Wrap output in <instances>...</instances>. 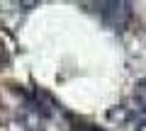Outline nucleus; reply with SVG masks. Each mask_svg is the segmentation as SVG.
I'll return each instance as SVG.
<instances>
[{
    "label": "nucleus",
    "mask_w": 146,
    "mask_h": 131,
    "mask_svg": "<svg viewBox=\"0 0 146 131\" xmlns=\"http://www.w3.org/2000/svg\"><path fill=\"white\" fill-rule=\"evenodd\" d=\"M98 12L102 17V22L112 29H124L131 22V5L129 3H98Z\"/></svg>",
    "instance_id": "1"
},
{
    "label": "nucleus",
    "mask_w": 146,
    "mask_h": 131,
    "mask_svg": "<svg viewBox=\"0 0 146 131\" xmlns=\"http://www.w3.org/2000/svg\"><path fill=\"white\" fill-rule=\"evenodd\" d=\"M71 131H105V129H98V126H93V124H85V121L71 119Z\"/></svg>",
    "instance_id": "2"
}]
</instances>
